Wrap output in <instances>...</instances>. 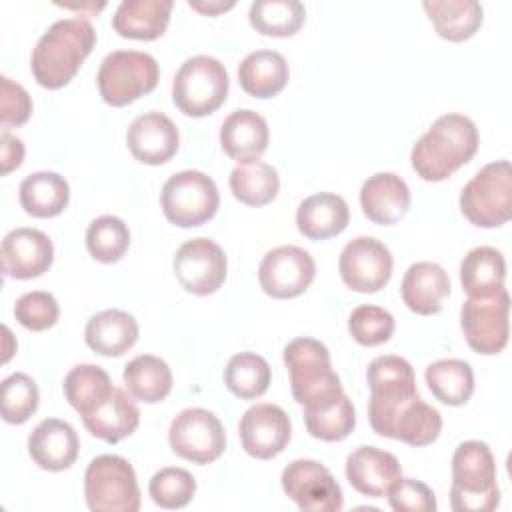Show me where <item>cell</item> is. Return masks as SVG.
Returning a JSON list of instances; mask_svg holds the SVG:
<instances>
[{"mask_svg": "<svg viewBox=\"0 0 512 512\" xmlns=\"http://www.w3.org/2000/svg\"><path fill=\"white\" fill-rule=\"evenodd\" d=\"M86 344L102 356H122L138 340V324L124 310H102L86 322Z\"/></svg>", "mask_w": 512, "mask_h": 512, "instance_id": "28", "label": "cell"}, {"mask_svg": "<svg viewBox=\"0 0 512 512\" xmlns=\"http://www.w3.org/2000/svg\"><path fill=\"white\" fill-rule=\"evenodd\" d=\"M422 6L438 36L450 42L472 38L482 24V6L476 0H426Z\"/></svg>", "mask_w": 512, "mask_h": 512, "instance_id": "32", "label": "cell"}, {"mask_svg": "<svg viewBox=\"0 0 512 512\" xmlns=\"http://www.w3.org/2000/svg\"><path fill=\"white\" fill-rule=\"evenodd\" d=\"M168 442L176 456L194 464H210L224 452L226 434L214 412L186 408L172 420Z\"/></svg>", "mask_w": 512, "mask_h": 512, "instance_id": "11", "label": "cell"}, {"mask_svg": "<svg viewBox=\"0 0 512 512\" xmlns=\"http://www.w3.org/2000/svg\"><path fill=\"white\" fill-rule=\"evenodd\" d=\"M462 214L480 228H496L512 216V168L496 160L480 168L460 192Z\"/></svg>", "mask_w": 512, "mask_h": 512, "instance_id": "7", "label": "cell"}, {"mask_svg": "<svg viewBox=\"0 0 512 512\" xmlns=\"http://www.w3.org/2000/svg\"><path fill=\"white\" fill-rule=\"evenodd\" d=\"M188 6L204 16H214L220 12H226L230 8H234V2H188Z\"/></svg>", "mask_w": 512, "mask_h": 512, "instance_id": "49", "label": "cell"}, {"mask_svg": "<svg viewBox=\"0 0 512 512\" xmlns=\"http://www.w3.org/2000/svg\"><path fill=\"white\" fill-rule=\"evenodd\" d=\"M400 292L412 312L420 316L438 314L450 296V278L436 262H416L406 270Z\"/></svg>", "mask_w": 512, "mask_h": 512, "instance_id": "24", "label": "cell"}, {"mask_svg": "<svg viewBox=\"0 0 512 512\" xmlns=\"http://www.w3.org/2000/svg\"><path fill=\"white\" fill-rule=\"evenodd\" d=\"M70 200V186L56 172H34L20 182V204L34 218L58 216Z\"/></svg>", "mask_w": 512, "mask_h": 512, "instance_id": "31", "label": "cell"}, {"mask_svg": "<svg viewBox=\"0 0 512 512\" xmlns=\"http://www.w3.org/2000/svg\"><path fill=\"white\" fill-rule=\"evenodd\" d=\"M338 270L350 290L374 294L382 290L392 276V254L380 240L358 236L342 248Z\"/></svg>", "mask_w": 512, "mask_h": 512, "instance_id": "14", "label": "cell"}, {"mask_svg": "<svg viewBox=\"0 0 512 512\" xmlns=\"http://www.w3.org/2000/svg\"><path fill=\"white\" fill-rule=\"evenodd\" d=\"M114 386L106 370L96 364H78L64 378V394L70 406L86 416L108 400Z\"/></svg>", "mask_w": 512, "mask_h": 512, "instance_id": "35", "label": "cell"}, {"mask_svg": "<svg viewBox=\"0 0 512 512\" xmlns=\"http://www.w3.org/2000/svg\"><path fill=\"white\" fill-rule=\"evenodd\" d=\"M278 188V172L266 162L256 160L248 164H238L230 172V190L242 204L264 206L276 198Z\"/></svg>", "mask_w": 512, "mask_h": 512, "instance_id": "39", "label": "cell"}, {"mask_svg": "<svg viewBox=\"0 0 512 512\" xmlns=\"http://www.w3.org/2000/svg\"><path fill=\"white\" fill-rule=\"evenodd\" d=\"M284 364L290 372L292 396L304 408L330 402L344 394L338 374L332 370L328 348L314 338H294L284 348Z\"/></svg>", "mask_w": 512, "mask_h": 512, "instance_id": "4", "label": "cell"}, {"mask_svg": "<svg viewBox=\"0 0 512 512\" xmlns=\"http://www.w3.org/2000/svg\"><path fill=\"white\" fill-rule=\"evenodd\" d=\"M450 504L456 512H492L500 504L496 462L488 444L462 442L452 456Z\"/></svg>", "mask_w": 512, "mask_h": 512, "instance_id": "3", "label": "cell"}, {"mask_svg": "<svg viewBox=\"0 0 512 512\" xmlns=\"http://www.w3.org/2000/svg\"><path fill=\"white\" fill-rule=\"evenodd\" d=\"M0 412L8 424H24L38 408V386L24 372H12L0 386Z\"/></svg>", "mask_w": 512, "mask_h": 512, "instance_id": "42", "label": "cell"}, {"mask_svg": "<svg viewBox=\"0 0 512 512\" xmlns=\"http://www.w3.org/2000/svg\"><path fill=\"white\" fill-rule=\"evenodd\" d=\"M226 254L210 238L184 242L174 256V274L182 288L196 296L214 294L226 280Z\"/></svg>", "mask_w": 512, "mask_h": 512, "instance_id": "15", "label": "cell"}, {"mask_svg": "<svg viewBox=\"0 0 512 512\" xmlns=\"http://www.w3.org/2000/svg\"><path fill=\"white\" fill-rule=\"evenodd\" d=\"M160 68L152 54L140 50H114L98 70V90L106 104L126 106L152 92L158 84Z\"/></svg>", "mask_w": 512, "mask_h": 512, "instance_id": "9", "label": "cell"}, {"mask_svg": "<svg viewBox=\"0 0 512 512\" xmlns=\"http://www.w3.org/2000/svg\"><path fill=\"white\" fill-rule=\"evenodd\" d=\"M478 150L476 124L464 114L440 116L412 146V168L428 182L450 178Z\"/></svg>", "mask_w": 512, "mask_h": 512, "instance_id": "2", "label": "cell"}, {"mask_svg": "<svg viewBox=\"0 0 512 512\" xmlns=\"http://www.w3.org/2000/svg\"><path fill=\"white\" fill-rule=\"evenodd\" d=\"M164 216L180 226L192 228L208 222L220 204V194L214 180L200 170H182L172 174L160 194Z\"/></svg>", "mask_w": 512, "mask_h": 512, "instance_id": "10", "label": "cell"}, {"mask_svg": "<svg viewBox=\"0 0 512 512\" xmlns=\"http://www.w3.org/2000/svg\"><path fill=\"white\" fill-rule=\"evenodd\" d=\"M270 380V364L254 352L234 354L224 368L226 388L240 400H254L262 396L268 390Z\"/></svg>", "mask_w": 512, "mask_h": 512, "instance_id": "40", "label": "cell"}, {"mask_svg": "<svg viewBox=\"0 0 512 512\" xmlns=\"http://www.w3.org/2000/svg\"><path fill=\"white\" fill-rule=\"evenodd\" d=\"M14 316L24 328H28L32 332H42L56 324V320L60 316V308L52 294L34 290V292L22 294L16 300Z\"/></svg>", "mask_w": 512, "mask_h": 512, "instance_id": "45", "label": "cell"}, {"mask_svg": "<svg viewBox=\"0 0 512 512\" xmlns=\"http://www.w3.org/2000/svg\"><path fill=\"white\" fill-rule=\"evenodd\" d=\"M172 6V0H122L112 26L122 38L156 40L168 28Z\"/></svg>", "mask_w": 512, "mask_h": 512, "instance_id": "25", "label": "cell"}, {"mask_svg": "<svg viewBox=\"0 0 512 512\" xmlns=\"http://www.w3.org/2000/svg\"><path fill=\"white\" fill-rule=\"evenodd\" d=\"M96 44L94 26L86 18H64L54 22L36 42L30 58L34 80L58 90L66 86Z\"/></svg>", "mask_w": 512, "mask_h": 512, "instance_id": "1", "label": "cell"}, {"mask_svg": "<svg viewBox=\"0 0 512 512\" xmlns=\"http://www.w3.org/2000/svg\"><path fill=\"white\" fill-rule=\"evenodd\" d=\"M390 508L396 512H434V492L420 480L400 478L386 494Z\"/></svg>", "mask_w": 512, "mask_h": 512, "instance_id": "46", "label": "cell"}, {"mask_svg": "<svg viewBox=\"0 0 512 512\" xmlns=\"http://www.w3.org/2000/svg\"><path fill=\"white\" fill-rule=\"evenodd\" d=\"M86 504L92 512H138L140 488L132 464L116 454L96 456L84 474Z\"/></svg>", "mask_w": 512, "mask_h": 512, "instance_id": "8", "label": "cell"}, {"mask_svg": "<svg viewBox=\"0 0 512 512\" xmlns=\"http://www.w3.org/2000/svg\"><path fill=\"white\" fill-rule=\"evenodd\" d=\"M288 76V62L276 50H254L238 66L240 86L254 98L276 96L284 90Z\"/></svg>", "mask_w": 512, "mask_h": 512, "instance_id": "29", "label": "cell"}, {"mask_svg": "<svg viewBox=\"0 0 512 512\" xmlns=\"http://www.w3.org/2000/svg\"><path fill=\"white\" fill-rule=\"evenodd\" d=\"M510 296L502 288L486 298H468L460 308V326L468 346L484 356L504 350L508 344Z\"/></svg>", "mask_w": 512, "mask_h": 512, "instance_id": "12", "label": "cell"}, {"mask_svg": "<svg viewBox=\"0 0 512 512\" xmlns=\"http://www.w3.org/2000/svg\"><path fill=\"white\" fill-rule=\"evenodd\" d=\"M0 258L8 278L30 280L42 276L52 266L54 246L42 230L16 228L4 236Z\"/></svg>", "mask_w": 512, "mask_h": 512, "instance_id": "18", "label": "cell"}, {"mask_svg": "<svg viewBox=\"0 0 512 512\" xmlns=\"http://www.w3.org/2000/svg\"><path fill=\"white\" fill-rule=\"evenodd\" d=\"M240 440L246 454L258 460L276 458L290 442L288 414L276 404H254L240 418Z\"/></svg>", "mask_w": 512, "mask_h": 512, "instance_id": "17", "label": "cell"}, {"mask_svg": "<svg viewBox=\"0 0 512 512\" xmlns=\"http://www.w3.org/2000/svg\"><path fill=\"white\" fill-rule=\"evenodd\" d=\"M82 422L92 436L116 444L138 428L140 410L132 402L130 394H126V390L114 386L108 400L102 402L94 412L82 416Z\"/></svg>", "mask_w": 512, "mask_h": 512, "instance_id": "27", "label": "cell"}, {"mask_svg": "<svg viewBox=\"0 0 512 512\" xmlns=\"http://www.w3.org/2000/svg\"><path fill=\"white\" fill-rule=\"evenodd\" d=\"M124 384L132 398L156 404L162 402L172 390L170 366L152 354H140L124 366Z\"/></svg>", "mask_w": 512, "mask_h": 512, "instance_id": "33", "label": "cell"}, {"mask_svg": "<svg viewBox=\"0 0 512 512\" xmlns=\"http://www.w3.org/2000/svg\"><path fill=\"white\" fill-rule=\"evenodd\" d=\"M440 430V412L426 404L424 400H420L418 396L398 412V416L392 422L388 438L402 440L410 446H428L440 436Z\"/></svg>", "mask_w": 512, "mask_h": 512, "instance_id": "38", "label": "cell"}, {"mask_svg": "<svg viewBox=\"0 0 512 512\" xmlns=\"http://www.w3.org/2000/svg\"><path fill=\"white\" fill-rule=\"evenodd\" d=\"M230 80L224 64L206 54L184 60L172 80V100L186 116H208L216 112L228 96Z\"/></svg>", "mask_w": 512, "mask_h": 512, "instance_id": "6", "label": "cell"}, {"mask_svg": "<svg viewBox=\"0 0 512 512\" xmlns=\"http://www.w3.org/2000/svg\"><path fill=\"white\" fill-rule=\"evenodd\" d=\"M130 246V230L118 216L104 214L90 222L86 230V248L98 262H118Z\"/></svg>", "mask_w": 512, "mask_h": 512, "instance_id": "41", "label": "cell"}, {"mask_svg": "<svg viewBox=\"0 0 512 512\" xmlns=\"http://www.w3.org/2000/svg\"><path fill=\"white\" fill-rule=\"evenodd\" d=\"M222 150L238 164L256 162L268 148V124L250 110H234L220 126Z\"/></svg>", "mask_w": 512, "mask_h": 512, "instance_id": "23", "label": "cell"}, {"mask_svg": "<svg viewBox=\"0 0 512 512\" xmlns=\"http://www.w3.org/2000/svg\"><path fill=\"white\" fill-rule=\"evenodd\" d=\"M346 478L360 494L382 498L402 478V468L394 454L376 446H360L346 458Z\"/></svg>", "mask_w": 512, "mask_h": 512, "instance_id": "20", "label": "cell"}, {"mask_svg": "<svg viewBox=\"0 0 512 512\" xmlns=\"http://www.w3.org/2000/svg\"><path fill=\"white\" fill-rule=\"evenodd\" d=\"M32 114L28 92L8 76L0 78V120L4 126H22Z\"/></svg>", "mask_w": 512, "mask_h": 512, "instance_id": "47", "label": "cell"}, {"mask_svg": "<svg viewBox=\"0 0 512 512\" xmlns=\"http://www.w3.org/2000/svg\"><path fill=\"white\" fill-rule=\"evenodd\" d=\"M348 330L360 346H378L390 340L394 332V316L380 306L364 304L352 310Z\"/></svg>", "mask_w": 512, "mask_h": 512, "instance_id": "44", "label": "cell"}, {"mask_svg": "<svg viewBox=\"0 0 512 512\" xmlns=\"http://www.w3.org/2000/svg\"><path fill=\"white\" fill-rule=\"evenodd\" d=\"M128 150L142 164L158 166L168 162L180 144L176 124L162 112H146L132 120L126 132Z\"/></svg>", "mask_w": 512, "mask_h": 512, "instance_id": "19", "label": "cell"}, {"mask_svg": "<svg viewBox=\"0 0 512 512\" xmlns=\"http://www.w3.org/2000/svg\"><path fill=\"white\" fill-rule=\"evenodd\" d=\"M350 220L348 204L342 196L320 192L300 202L296 210V226L310 240H326L344 232Z\"/></svg>", "mask_w": 512, "mask_h": 512, "instance_id": "26", "label": "cell"}, {"mask_svg": "<svg viewBox=\"0 0 512 512\" xmlns=\"http://www.w3.org/2000/svg\"><path fill=\"white\" fill-rule=\"evenodd\" d=\"M148 492L160 508H184L196 492V480L188 470L168 466L150 478Z\"/></svg>", "mask_w": 512, "mask_h": 512, "instance_id": "43", "label": "cell"}, {"mask_svg": "<svg viewBox=\"0 0 512 512\" xmlns=\"http://www.w3.org/2000/svg\"><path fill=\"white\" fill-rule=\"evenodd\" d=\"M368 420L376 434L390 436V428L398 412L418 398L414 370L402 356L386 354L368 364Z\"/></svg>", "mask_w": 512, "mask_h": 512, "instance_id": "5", "label": "cell"}, {"mask_svg": "<svg viewBox=\"0 0 512 512\" xmlns=\"http://www.w3.org/2000/svg\"><path fill=\"white\" fill-rule=\"evenodd\" d=\"M360 206L368 220L380 226L400 222L410 208L408 184L394 172H378L364 180Z\"/></svg>", "mask_w": 512, "mask_h": 512, "instance_id": "21", "label": "cell"}, {"mask_svg": "<svg viewBox=\"0 0 512 512\" xmlns=\"http://www.w3.org/2000/svg\"><path fill=\"white\" fill-rule=\"evenodd\" d=\"M314 258L298 246H278L270 250L258 268L262 290L278 300L300 296L314 280Z\"/></svg>", "mask_w": 512, "mask_h": 512, "instance_id": "16", "label": "cell"}, {"mask_svg": "<svg viewBox=\"0 0 512 512\" xmlns=\"http://www.w3.org/2000/svg\"><path fill=\"white\" fill-rule=\"evenodd\" d=\"M248 18L256 32L286 38L302 28L306 10L298 0H256L250 4Z\"/></svg>", "mask_w": 512, "mask_h": 512, "instance_id": "37", "label": "cell"}, {"mask_svg": "<svg viewBox=\"0 0 512 512\" xmlns=\"http://www.w3.org/2000/svg\"><path fill=\"white\" fill-rule=\"evenodd\" d=\"M78 436L74 428L58 418L42 420L28 436V454L44 470L60 472L78 458Z\"/></svg>", "mask_w": 512, "mask_h": 512, "instance_id": "22", "label": "cell"}, {"mask_svg": "<svg viewBox=\"0 0 512 512\" xmlns=\"http://www.w3.org/2000/svg\"><path fill=\"white\" fill-rule=\"evenodd\" d=\"M424 376L432 396L446 406H462L474 392V372L468 362L458 358L432 362Z\"/></svg>", "mask_w": 512, "mask_h": 512, "instance_id": "34", "label": "cell"}, {"mask_svg": "<svg viewBox=\"0 0 512 512\" xmlns=\"http://www.w3.org/2000/svg\"><path fill=\"white\" fill-rule=\"evenodd\" d=\"M506 262L492 246L472 248L460 264V282L468 298H486L504 288Z\"/></svg>", "mask_w": 512, "mask_h": 512, "instance_id": "30", "label": "cell"}, {"mask_svg": "<svg viewBox=\"0 0 512 512\" xmlns=\"http://www.w3.org/2000/svg\"><path fill=\"white\" fill-rule=\"evenodd\" d=\"M282 490L304 512H338L344 496L330 470L316 462L298 458L282 472Z\"/></svg>", "mask_w": 512, "mask_h": 512, "instance_id": "13", "label": "cell"}, {"mask_svg": "<svg viewBox=\"0 0 512 512\" xmlns=\"http://www.w3.org/2000/svg\"><path fill=\"white\" fill-rule=\"evenodd\" d=\"M24 160V144L8 130L2 132V174L12 172Z\"/></svg>", "mask_w": 512, "mask_h": 512, "instance_id": "48", "label": "cell"}, {"mask_svg": "<svg viewBox=\"0 0 512 512\" xmlns=\"http://www.w3.org/2000/svg\"><path fill=\"white\" fill-rule=\"evenodd\" d=\"M304 424L310 436L324 442H338L350 436L356 426V412L346 394L338 398L304 408Z\"/></svg>", "mask_w": 512, "mask_h": 512, "instance_id": "36", "label": "cell"}]
</instances>
